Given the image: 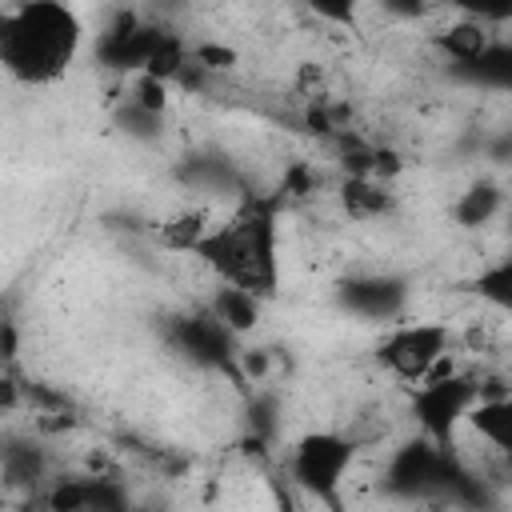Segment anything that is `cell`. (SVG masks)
Instances as JSON below:
<instances>
[{"label":"cell","mask_w":512,"mask_h":512,"mask_svg":"<svg viewBox=\"0 0 512 512\" xmlns=\"http://www.w3.org/2000/svg\"><path fill=\"white\" fill-rule=\"evenodd\" d=\"M340 200H344L348 216H356V220H372V216H384V212L392 208L388 188L376 184V180H368V176H352V180L340 188Z\"/></svg>","instance_id":"cell-11"},{"label":"cell","mask_w":512,"mask_h":512,"mask_svg":"<svg viewBox=\"0 0 512 512\" xmlns=\"http://www.w3.org/2000/svg\"><path fill=\"white\" fill-rule=\"evenodd\" d=\"M240 364H244V372H248L252 380H264V372H268V352H264V348L240 352Z\"/></svg>","instance_id":"cell-19"},{"label":"cell","mask_w":512,"mask_h":512,"mask_svg":"<svg viewBox=\"0 0 512 512\" xmlns=\"http://www.w3.org/2000/svg\"><path fill=\"white\" fill-rule=\"evenodd\" d=\"M128 104L140 108V112H148V116H164V108H168V84L164 80H152V76H136Z\"/></svg>","instance_id":"cell-17"},{"label":"cell","mask_w":512,"mask_h":512,"mask_svg":"<svg viewBox=\"0 0 512 512\" xmlns=\"http://www.w3.org/2000/svg\"><path fill=\"white\" fill-rule=\"evenodd\" d=\"M208 216L200 212V208H184V212H176V216H168L164 224H160V232H156V240H160V248H168V252H188V256H196V248H200V240L208 236Z\"/></svg>","instance_id":"cell-10"},{"label":"cell","mask_w":512,"mask_h":512,"mask_svg":"<svg viewBox=\"0 0 512 512\" xmlns=\"http://www.w3.org/2000/svg\"><path fill=\"white\" fill-rule=\"evenodd\" d=\"M476 292H480L488 304L508 308V304H512V260H500V264L484 268L480 280H476Z\"/></svg>","instance_id":"cell-15"},{"label":"cell","mask_w":512,"mask_h":512,"mask_svg":"<svg viewBox=\"0 0 512 512\" xmlns=\"http://www.w3.org/2000/svg\"><path fill=\"white\" fill-rule=\"evenodd\" d=\"M4 476L8 484H36L44 476V456L28 440H8L4 448Z\"/></svg>","instance_id":"cell-14"},{"label":"cell","mask_w":512,"mask_h":512,"mask_svg":"<svg viewBox=\"0 0 512 512\" xmlns=\"http://www.w3.org/2000/svg\"><path fill=\"white\" fill-rule=\"evenodd\" d=\"M376 356L396 380H404L412 388L456 372L452 368V328L440 320H396L384 332Z\"/></svg>","instance_id":"cell-3"},{"label":"cell","mask_w":512,"mask_h":512,"mask_svg":"<svg viewBox=\"0 0 512 512\" xmlns=\"http://www.w3.org/2000/svg\"><path fill=\"white\" fill-rule=\"evenodd\" d=\"M464 424H468L480 440H488L496 452H512V400H508V396H488V392H480V400L468 408Z\"/></svg>","instance_id":"cell-7"},{"label":"cell","mask_w":512,"mask_h":512,"mask_svg":"<svg viewBox=\"0 0 512 512\" xmlns=\"http://www.w3.org/2000/svg\"><path fill=\"white\" fill-rule=\"evenodd\" d=\"M500 208H504V192L484 180V184H472V188L456 200L452 212H456V224H460V228H484Z\"/></svg>","instance_id":"cell-12"},{"label":"cell","mask_w":512,"mask_h":512,"mask_svg":"<svg viewBox=\"0 0 512 512\" xmlns=\"http://www.w3.org/2000/svg\"><path fill=\"white\" fill-rule=\"evenodd\" d=\"M84 28L76 8L56 0H28L0 12V68L28 88L56 84L80 56Z\"/></svg>","instance_id":"cell-1"},{"label":"cell","mask_w":512,"mask_h":512,"mask_svg":"<svg viewBox=\"0 0 512 512\" xmlns=\"http://www.w3.org/2000/svg\"><path fill=\"white\" fill-rule=\"evenodd\" d=\"M236 48L232 44H220V40H200V44H192V52H188V64H196L200 72H228V68H236Z\"/></svg>","instance_id":"cell-16"},{"label":"cell","mask_w":512,"mask_h":512,"mask_svg":"<svg viewBox=\"0 0 512 512\" xmlns=\"http://www.w3.org/2000/svg\"><path fill=\"white\" fill-rule=\"evenodd\" d=\"M440 48L460 64H480L492 52V40H488V32L480 24H456V28H448L440 36Z\"/></svg>","instance_id":"cell-13"},{"label":"cell","mask_w":512,"mask_h":512,"mask_svg":"<svg viewBox=\"0 0 512 512\" xmlns=\"http://www.w3.org/2000/svg\"><path fill=\"white\" fill-rule=\"evenodd\" d=\"M180 340H184V348L196 360H208V364H224V356L232 348V332L212 312L192 316V320H180Z\"/></svg>","instance_id":"cell-8"},{"label":"cell","mask_w":512,"mask_h":512,"mask_svg":"<svg viewBox=\"0 0 512 512\" xmlns=\"http://www.w3.org/2000/svg\"><path fill=\"white\" fill-rule=\"evenodd\" d=\"M16 392H12V380H0V404H12Z\"/></svg>","instance_id":"cell-20"},{"label":"cell","mask_w":512,"mask_h":512,"mask_svg":"<svg viewBox=\"0 0 512 512\" xmlns=\"http://www.w3.org/2000/svg\"><path fill=\"white\" fill-rule=\"evenodd\" d=\"M484 384L464 376V372H448L436 380H424L412 388V416L424 428V440L436 448H448V440L456 436V428L464 424L468 408L480 400Z\"/></svg>","instance_id":"cell-5"},{"label":"cell","mask_w":512,"mask_h":512,"mask_svg":"<svg viewBox=\"0 0 512 512\" xmlns=\"http://www.w3.org/2000/svg\"><path fill=\"white\" fill-rule=\"evenodd\" d=\"M196 256L232 288L256 296L260 304L280 288V240L268 204H248L228 224H212Z\"/></svg>","instance_id":"cell-2"},{"label":"cell","mask_w":512,"mask_h":512,"mask_svg":"<svg viewBox=\"0 0 512 512\" xmlns=\"http://www.w3.org/2000/svg\"><path fill=\"white\" fill-rule=\"evenodd\" d=\"M404 300H408V288L396 276H360V280L340 284V304L356 316H368V320H392L396 324V316L404 312Z\"/></svg>","instance_id":"cell-6"},{"label":"cell","mask_w":512,"mask_h":512,"mask_svg":"<svg viewBox=\"0 0 512 512\" xmlns=\"http://www.w3.org/2000/svg\"><path fill=\"white\" fill-rule=\"evenodd\" d=\"M208 312H212L232 336H244V332H252V328L260 324V300L248 296V292H240V288H232V284H220V288H216Z\"/></svg>","instance_id":"cell-9"},{"label":"cell","mask_w":512,"mask_h":512,"mask_svg":"<svg viewBox=\"0 0 512 512\" xmlns=\"http://www.w3.org/2000/svg\"><path fill=\"white\" fill-rule=\"evenodd\" d=\"M16 356V324L8 316V308H0V360Z\"/></svg>","instance_id":"cell-18"},{"label":"cell","mask_w":512,"mask_h":512,"mask_svg":"<svg viewBox=\"0 0 512 512\" xmlns=\"http://www.w3.org/2000/svg\"><path fill=\"white\" fill-rule=\"evenodd\" d=\"M356 452H360V444L336 428H312V432L296 436V444L288 452L296 488L324 504H336L344 492V480L356 464Z\"/></svg>","instance_id":"cell-4"}]
</instances>
